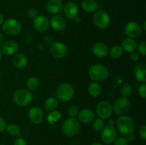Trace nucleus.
Returning a JSON list of instances; mask_svg holds the SVG:
<instances>
[{"label":"nucleus","mask_w":146,"mask_h":145,"mask_svg":"<svg viewBox=\"0 0 146 145\" xmlns=\"http://www.w3.org/2000/svg\"><path fill=\"white\" fill-rule=\"evenodd\" d=\"M116 125L120 133L125 136L132 134L135 129L134 120L131 117L127 115H121L120 117H118Z\"/></svg>","instance_id":"1"},{"label":"nucleus","mask_w":146,"mask_h":145,"mask_svg":"<svg viewBox=\"0 0 146 145\" xmlns=\"http://www.w3.org/2000/svg\"><path fill=\"white\" fill-rule=\"evenodd\" d=\"M108 69L101 64H95L88 70V76L94 82L104 80L108 78Z\"/></svg>","instance_id":"2"},{"label":"nucleus","mask_w":146,"mask_h":145,"mask_svg":"<svg viewBox=\"0 0 146 145\" xmlns=\"http://www.w3.org/2000/svg\"><path fill=\"white\" fill-rule=\"evenodd\" d=\"M33 94L31 91L27 89L17 90L13 95V100L16 105L20 107H25L32 101Z\"/></svg>","instance_id":"3"},{"label":"nucleus","mask_w":146,"mask_h":145,"mask_svg":"<svg viewBox=\"0 0 146 145\" xmlns=\"http://www.w3.org/2000/svg\"><path fill=\"white\" fill-rule=\"evenodd\" d=\"M80 122L76 117H70L66 119L62 125V132L66 136H74L80 130Z\"/></svg>","instance_id":"4"},{"label":"nucleus","mask_w":146,"mask_h":145,"mask_svg":"<svg viewBox=\"0 0 146 145\" xmlns=\"http://www.w3.org/2000/svg\"><path fill=\"white\" fill-rule=\"evenodd\" d=\"M74 96V89L71 85L64 82L58 86L56 90V97L62 102H68Z\"/></svg>","instance_id":"5"},{"label":"nucleus","mask_w":146,"mask_h":145,"mask_svg":"<svg viewBox=\"0 0 146 145\" xmlns=\"http://www.w3.org/2000/svg\"><path fill=\"white\" fill-rule=\"evenodd\" d=\"M93 22L97 28L105 29L109 26L111 18L106 11L103 9H98L93 16Z\"/></svg>","instance_id":"6"},{"label":"nucleus","mask_w":146,"mask_h":145,"mask_svg":"<svg viewBox=\"0 0 146 145\" xmlns=\"http://www.w3.org/2000/svg\"><path fill=\"white\" fill-rule=\"evenodd\" d=\"M1 25L4 32L10 36L18 35L22 29V26L20 21L15 18H8L4 21Z\"/></svg>","instance_id":"7"},{"label":"nucleus","mask_w":146,"mask_h":145,"mask_svg":"<svg viewBox=\"0 0 146 145\" xmlns=\"http://www.w3.org/2000/svg\"><path fill=\"white\" fill-rule=\"evenodd\" d=\"M131 108V103L128 98H118L114 103L113 107V110L119 115H124L128 113Z\"/></svg>","instance_id":"8"},{"label":"nucleus","mask_w":146,"mask_h":145,"mask_svg":"<svg viewBox=\"0 0 146 145\" xmlns=\"http://www.w3.org/2000/svg\"><path fill=\"white\" fill-rule=\"evenodd\" d=\"M117 138V130L113 125H107L101 132V139L104 143L111 144Z\"/></svg>","instance_id":"9"},{"label":"nucleus","mask_w":146,"mask_h":145,"mask_svg":"<svg viewBox=\"0 0 146 145\" xmlns=\"http://www.w3.org/2000/svg\"><path fill=\"white\" fill-rule=\"evenodd\" d=\"M113 107L107 101H102L99 102L96 107V113L98 117L102 119L109 118L112 115Z\"/></svg>","instance_id":"10"},{"label":"nucleus","mask_w":146,"mask_h":145,"mask_svg":"<svg viewBox=\"0 0 146 145\" xmlns=\"http://www.w3.org/2000/svg\"><path fill=\"white\" fill-rule=\"evenodd\" d=\"M51 55L56 58H64L68 53V49L66 45L61 42H54L50 47Z\"/></svg>","instance_id":"11"},{"label":"nucleus","mask_w":146,"mask_h":145,"mask_svg":"<svg viewBox=\"0 0 146 145\" xmlns=\"http://www.w3.org/2000/svg\"><path fill=\"white\" fill-rule=\"evenodd\" d=\"M64 14L68 19H75L78 17L79 13V7L78 4L74 1H68L64 6Z\"/></svg>","instance_id":"12"},{"label":"nucleus","mask_w":146,"mask_h":145,"mask_svg":"<svg viewBox=\"0 0 146 145\" xmlns=\"http://www.w3.org/2000/svg\"><path fill=\"white\" fill-rule=\"evenodd\" d=\"M125 32L129 38H138L142 34V28L138 23L135 21H131L125 26Z\"/></svg>","instance_id":"13"},{"label":"nucleus","mask_w":146,"mask_h":145,"mask_svg":"<svg viewBox=\"0 0 146 145\" xmlns=\"http://www.w3.org/2000/svg\"><path fill=\"white\" fill-rule=\"evenodd\" d=\"M33 26H34V28L38 32H45L49 28V20L44 16H38L36 18H34Z\"/></svg>","instance_id":"14"},{"label":"nucleus","mask_w":146,"mask_h":145,"mask_svg":"<svg viewBox=\"0 0 146 145\" xmlns=\"http://www.w3.org/2000/svg\"><path fill=\"white\" fill-rule=\"evenodd\" d=\"M29 117L34 124H40L44 118V112L39 107H33L29 111Z\"/></svg>","instance_id":"15"},{"label":"nucleus","mask_w":146,"mask_h":145,"mask_svg":"<svg viewBox=\"0 0 146 145\" xmlns=\"http://www.w3.org/2000/svg\"><path fill=\"white\" fill-rule=\"evenodd\" d=\"M19 50V45L14 41H7L1 45V53L6 55H14Z\"/></svg>","instance_id":"16"},{"label":"nucleus","mask_w":146,"mask_h":145,"mask_svg":"<svg viewBox=\"0 0 146 145\" xmlns=\"http://www.w3.org/2000/svg\"><path fill=\"white\" fill-rule=\"evenodd\" d=\"M46 9L51 14H58L64 9V4L61 0H49L46 4Z\"/></svg>","instance_id":"17"},{"label":"nucleus","mask_w":146,"mask_h":145,"mask_svg":"<svg viewBox=\"0 0 146 145\" xmlns=\"http://www.w3.org/2000/svg\"><path fill=\"white\" fill-rule=\"evenodd\" d=\"M50 24L54 30L56 31H62L65 28L66 23L63 16L58 14H56L51 18Z\"/></svg>","instance_id":"18"},{"label":"nucleus","mask_w":146,"mask_h":145,"mask_svg":"<svg viewBox=\"0 0 146 145\" xmlns=\"http://www.w3.org/2000/svg\"><path fill=\"white\" fill-rule=\"evenodd\" d=\"M108 47L106 44L102 42H98L94 45L92 48L93 53L98 58H103L108 54Z\"/></svg>","instance_id":"19"},{"label":"nucleus","mask_w":146,"mask_h":145,"mask_svg":"<svg viewBox=\"0 0 146 145\" xmlns=\"http://www.w3.org/2000/svg\"><path fill=\"white\" fill-rule=\"evenodd\" d=\"M134 75L138 80L145 83L146 82V65L145 63H138L134 67Z\"/></svg>","instance_id":"20"},{"label":"nucleus","mask_w":146,"mask_h":145,"mask_svg":"<svg viewBox=\"0 0 146 145\" xmlns=\"http://www.w3.org/2000/svg\"><path fill=\"white\" fill-rule=\"evenodd\" d=\"M78 119L81 121L83 123H89V122H92L95 117V114H94V111L91 109H84L78 112Z\"/></svg>","instance_id":"21"},{"label":"nucleus","mask_w":146,"mask_h":145,"mask_svg":"<svg viewBox=\"0 0 146 145\" xmlns=\"http://www.w3.org/2000/svg\"><path fill=\"white\" fill-rule=\"evenodd\" d=\"M12 62L16 68L19 69H23L27 65L28 59L24 54L17 53L14 55Z\"/></svg>","instance_id":"22"},{"label":"nucleus","mask_w":146,"mask_h":145,"mask_svg":"<svg viewBox=\"0 0 146 145\" xmlns=\"http://www.w3.org/2000/svg\"><path fill=\"white\" fill-rule=\"evenodd\" d=\"M121 45H122L123 50H125L128 53H132L133 51H135L138 48L136 41L133 38H129V37L124 38L122 41Z\"/></svg>","instance_id":"23"},{"label":"nucleus","mask_w":146,"mask_h":145,"mask_svg":"<svg viewBox=\"0 0 146 145\" xmlns=\"http://www.w3.org/2000/svg\"><path fill=\"white\" fill-rule=\"evenodd\" d=\"M81 7L88 13L95 12L98 9V4L95 0H84L81 3Z\"/></svg>","instance_id":"24"},{"label":"nucleus","mask_w":146,"mask_h":145,"mask_svg":"<svg viewBox=\"0 0 146 145\" xmlns=\"http://www.w3.org/2000/svg\"><path fill=\"white\" fill-rule=\"evenodd\" d=\"M101 86L97 82H92L88 85V93L92 97H98L101 93Z\"/></svg>","instance_id":"25"},{"label":"nucleus","mask_w":146,"mask_h":145,"mask_svg":"<svg viewBox=\"0 0 146 145\" xmlns=\"http://www.w3.org/2000/svg\"><path fill=\"white\" fill-rule=\"evenodd\" d=\"M26 85L30 91H34L39 87V80L36 77H30L27 80Z\"/></svg>","instance_id":"26"},{"label":"nucleus","mask_w":146,"mask_h":145,"mask_svg":"<svg viewBox=\"0 0 146 145\" xmlns=\"http://www.w3.org/2000/svg\"><path fill=\"white\" fill-rule=\"evenodd\" d=\"M45 108L48 111H54L58 107V100L54 97L48 98L45 102Z\"/></svg>","instance_id":"27"},{"label":"nucleus","mask_w":146,"mask_h":145,"mask_svg":"<svg viewBox=\"0 0 146 145\" xmlns=\"http://www.w3.org/2000/svg\"><path fill=\"white\" fill-rule=\"evenodd\" d=\"M108 52L112 58H118L122 55L123 50L122 47L119 46V45H114L112 48H111Z\"/></svg>","instance_id":"28"},{"label":"nucleus","mask_w":146,"mask_h":145,"mask_svg":"<svg viewBox=\"0 0 146 145\" xmlns=\"http://www.w3.org/2000/svg\"><path fill=\"white\" fill-rule=\"evenodd\" d=\"M6 129H7V133L11 136H17L20 133L19 127L15 124H9L7 125Z\"/></svg>","instance_id":"29"},{"label":"nucleus","mask_w":146,"mask_h":145,"mask_svg":"<svg viewBox=\"0 0 146 145\" xmlns=\"http://www.w3.org/2000/svg\"><path fill=\"white\" fill-rule=\"evenodd\" d=\"M60 118H61V114H60V112L58 111L54 110L51 111V113L48 115V117H47V120H48V122L50 124L53 125L55 122H56Z\"/></svg>","instance_id":"30"},{"label":"nucleus","mask_w":146,"mask_h":145,"mask_svg":"<svg viewBox=\"0 0 146 145\" xmlns=\"http://www.w3.org/2000/svg\"><path fill=\"white\" fill-rule=\"evenodd\" d=\"M104 127H105V122H104V119H101V118L96 119L93 122V128L96 132H101Z\"/></svg>","instance_id":"31"},{"label":"nucleus","mask_w":146,"mask_h":145,"mask_svg":"<svg viewBox=\"0 0 146 145\" xmlns=\"http://www.w3.org/2000/svg\"><path fill=\"white\" fill-rule=\"evenodd\" d=\"M133 93V88L129 84H125L121 90V94L123 98H128Z\"/></svg>","instance_id":"32"},{"label":"nucleus","mask_w":146,"mask_h":145,"mask_svg":"<svg viewBox=\"0 0 146 145\" xmlns=\"http://www.w3.org/2000/svg\"><path fill=\"white\" fill-rule=\"evenodd\" d=\"M67 112H68V115H69L70 117H76L78 115L79 110H78V108L77 106L71 105L67 109Z\"/></svg>","instance_id":"33"},{"label":"nucleus","mask_w":146,"mask_h":145,"mask_svg":"<svg viewBox=\"0 0 146 145\" xmlns=\"http://www.w3.org/2000/svg\"><path fill=\"white\" fill-rule=\"evenodd\" d=\"M114 145H129V140L126 137L121 136L114 141Z\"/></svg>","instance_id":"34"},{"label":"nucleus","mask_w":146,"mask_h":145,"mask_svg":"<svg viewBox=\"0 0 146 145\" xmlns=\"http://www.w3.org/2000/svg\"><path fill=\"white\" fill-rule=\"evenodd\" d=\"M27 14H28V16L30 18H36L38 16V11L35 8H31L28 10V12H27Z\"/></svg>","instance_id":"35"},{"label":"nucleus","mask_w":146,"mask_h":145,"mask_svg":"<svg viewBox=\"0 0 146 145\" xmlns=\"http://www.w3.org/2000/svg\"><path fill=\"white\" fill-rule=\"evenodd\" d=\"M138 94L143 98H146V84L143 83L138 88Z\"/></svg>","instance_id":"36"},{"label":"nucleus","mask_w":146,"mask_h":145,"mask_svg":"<svg viewBox=\"0 0 146 145\" xmlns=\"http://www.w3.org/2000/svg\"><path fill=\"white\" fill-rule=\"evenodd\" d=\"M138 50L139 52L143 55H145L146 54V41H143L138 45Z\"/></svg>","instance_id":"37"},{"label":"nucleus","mask_w":146,"mask_h":145,"mask_svg":"<svg viewBox=\"0 0 146 145\" xmlns=\"http://www.w3.org/2000/svg\"><path fill=\"white\" fill-rule=\"evenodd\" d=\"M130 58L133 62H138L140 59V55L138 52L136 51H133V52L131 53V55H130Z\"/></svg>","instance_id":"38"},{"label":"nucleus","mask_w":146,"mask_h":145,"mask_svg":"<svg viewBox=\"0 0 146 145\" xmlns=\"http://www.w3.org/2000/svg\"><path fill=\"white\" fill-rule=\"evenodd\" d=\"M43 41H44V43L46 44V45H50V46H51V45L54 43V39H53L52 37L49 36H46L44 37Z\"/></svg>","instance_id":"39"},{"label":"nucleus","mask_w":146,"mask_h":145,"mask_svg":"<svg viewBox=\"0 0 146 145\" xmlns=\"http://www.w3.org/2000/svg\"><path fill=\"white\" fill-rule=\"evenodd\" d=\"M139 135L143 140L146 139V127L145 125L141 127L139 129Z\"/></svg>","instance_id":"40"},{"label":"nucleus","mask_w":146,"mask_h":145,"mask_svg":"<svg viewBox=\"0 0 146 145\" xmlns=\"http://www.w3.org/2000/svg\"><path fill=\"white\" fill-rule=\"evenodd\" d=\"M6 127H7L6 121L2 117H0V132H2L3 131L5 130Z\"/></svg>","instance_id":"41"},{"label":"nucleus","mask_w":146,"mask_h":145,"mask_svg":"<svg viewBox=\"0 0 146 145\" xmlns=\"http://www.w3.org/2000/svg\"><path fill=\"white\" fill-rule=\"evenodd\" d=\"M14 145H28L27 144V142L24 140L22 138H18L17 139H16V141L14 142Z\"/></svg>","instance_id":"42"},{"label":"nucleus","mask_w":146,"mask_h":145,"mask_svg":"<svg viewBox=\"0 0 146 145\" xmlns=\"http://www.w3.org/2000/svg\"><path fill=\"white\" fill-rule=\"evenodd\" d=\"M4 36L0 33V46L2 45V44H4Z\"/></svg>","instance_id":"43"},{"label":"nucleus","mask_w":146,"mask_h":145,"mask_svg":"<svg viewBox=\"0 0 146 145\" xmlns=\"http://www.w3.org/2000/svg\"><path fill=\"white\" fill-rule=\"evenodd\" d=\"M3 22H4V16H3L2 14L0 13V26L3 24Z\"/></svg>","instance_id":"44"},{"label":"nucleus","mask_w":146,"mask_h":145,"mask_svg":"<svg viewBox=\"0 0 146 145\" xmlns=\"http://www.w3.org/2000/svg\"><path fill=\"white\" fill-rule=\"evenodd\" d=\"M91 145H104L102 144L99 143V142H95V143H93Z\"/></svg>","instance_id":"45"},{"label":"nucleus","mask_w":146,"mask_h":145,"mask_svg":"<svg viewBox=\"0 0 146 145\" xmlns=\"http://www.w3.org/2000/svg\"><path fill=\"white\" fill-rule=\"evenodd\" d=\"M146 22L145 21V22H144V24H143V28H144V30H145V31H146Z\"/></svg>","instance_id":"46"},{"label":"nucleus","mask_w":146,"mask_h":145,"mask_svg":"<svg viewBox=\"0 0 146 145\" xmlns=\"http://www.w3.org/2000/svg\"><path fill=\"white\" fill-rule=\"evenodd\" d=\"M1 58H2V53H1V51L0 50V61H1Z\"/></svg>","instance_id":"47"},{"label":"nucleus","mask_w":146,"mask_h":145,"mask_svg":"<svg viewBox=\"0 0 146 145\" xmlns=\"http://www.w3.org/2000/svg\"><path fill=\"white\" fill-rule=\"evenodd\" d=\"M0 76H1V72H0Z\"/></svg>","instance_id":"48"}]
</instances>
